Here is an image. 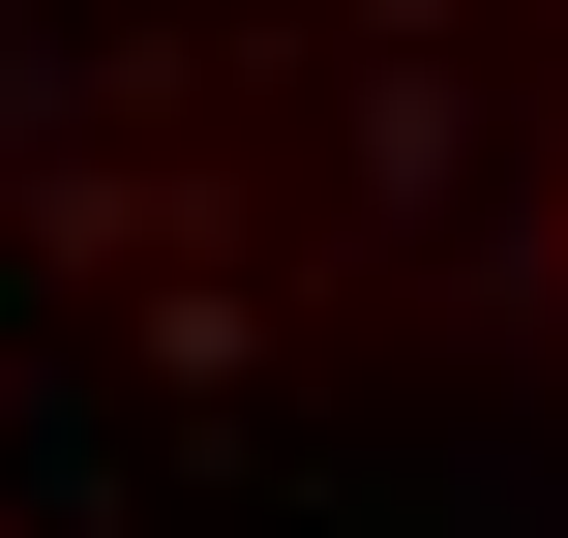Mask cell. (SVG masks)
<instances>
[{"mask_svg": "<svg viewBox=\"0 0 568 538\" xmlns=\"http://www.w3.org/2000/svg\"><path fill=\"white\" fill-rule=\"evenodd\" d=\"M0 300L568 479V0H0Z\"/></svg>", "mask_w": 568, "mask_h": 538, "instance_id": "obj_1", "label": "cell"}]
</instances>
